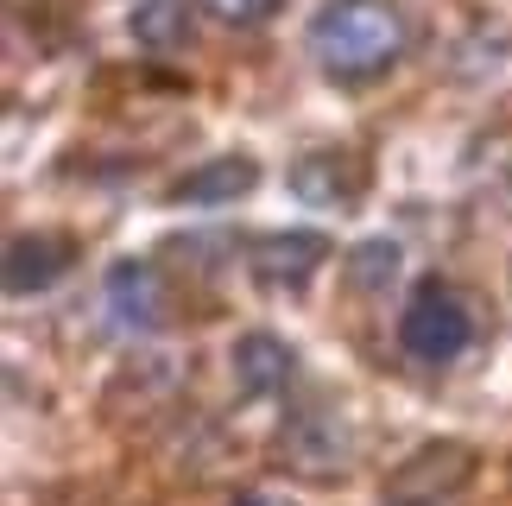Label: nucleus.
Segmentation results:
<instances>
[{"mask_svg": "<svg viewBox=\"0 0 512 506\" xmlns=\"http://www.w3.org/2000/svg\"><path fill=\"white\" fill-rule=\"evenodd\" d=\"M411 26L392 0H323L304 26V51L336 83H373L405 57Z\"/></svg>", "mask_w": 512, "mask_h": 506, "instance_id": "1", "label": "nucleus"}, {"mask_svg": "<svg viewBox=\"0 0 512 506\" xmlns=\"http://www.w3.org/2000/svg\"><path fill=\"white\" fill-rule=\"evenodd\" d=\"M481 475V450L462 437H430L380 481V506H449Z\"/></svg>", "mask_w": 512, "mask_h": 506, "instance_id": "2", "label": "nucleus"}, {"mask_svg": "<svg viewBox=\"0 0 512 506\" xmlns=\"http://www.w3.org/2000/svg\"><path fill=\"white\" fill-rule=\"evenodd\" d=\"M475 342V317H468V298L443 279H424L411 291V304L399 310V348L424 367H449L468 355Z\"/></svg>", "mask_w": 512, "mask_h": 506, "instance_id": "3", "label": "nucleus"}, {"mask_svg": "<svg viewBox=\"0 0 512 506\" xmlns=\"http://www.w3.org/2000/svg\"><path fill=\"white\" fill-rule=\"evenodd\" d=\"M329 253L336 247H329V235H317V228H279V235H260L247 247V266L266 291H304L323 272Z\"/></svg>", "mask_w": 512, "mask_h": 506, "instance_id": "4", "label": "nucleus"}, {"mask_svg": "<svg viewBox=\"0 0 512 506\" xmlns=\"http://www.w3.org/2000/svg\"><path fill=\"white\" fill-rule=\"evenodd\" d=\"M102 298H108L114 329H127V336H152V329H165V317H171L165 279H159L152 260H114L108 279H102Z\"/></svg>", "mask_w": 512, "mask_h": 506, "instance_id": "5", "label": "nucleus"}, {"mask_svg": "<svg viewBox=\"0 0 512 506\" xmlns=\"http://www.w3.org/2000/svg\"><path fill=\"white\" fill-rule=\"evenodd\" d=\"M291 190L310 203V209H354L367 190V165L342 146H323V152H304L291 165Z\"/></svg>", "mask_w": 512, "mask_h": 506, "instance_id": "6", "label": "nucleus"}, {"mask_svg": "<svg viewBox=\"0 0 512 506\" xmlns=\"http://www.w3.org/2000/svg\"><path fill=\"white\" fill-rule=\"evenodd\" d=\"M285 462L298 475H317V481H336L348 469V437H342V424L323 412H298L291 418V431H285Z\"/></svg>", "mask_w": 512, "mask_h": 506, "instance_id": "7", "label": "nucleus"}, {"mask_svg": "<svg viewBox=\"0 0 512 506\" xmlns=\"http://www.w3.org/2000/svg\"><path fill=\"white\" fill-rule=\"evenodd\" d=\"M253 184H260V165H253L247 152H222V159L184 171V178L171 184V203H184V209H222L234 197H247Z\"/></svg>", "mask_w": 512, "mask_h": 506, "instance_id": "8", "label": "nucleus"}, {"mask_svg": "<svg viewBox=\"0 0 512 506\" xmlns=\"http://www.w3.org/2000/svg\"><path fill=\"white\" fill-rule=\"evenodd\" d=\"M76 241L64 235H13L7 241V291L13 298H32V291H51L70 272Z\"/></svg>", "mask_w": 512, "mask_h": 506, "instance_id": "9", "label": "nucleus"}, {"mask_svg": "<svg viewBox=\"0 0 512 506\" xmlns=\"http://www.w3.org/2000/svg\"><path fill=\"white\" fill-rule=\"evenodd\" d=\"M228 361H234V393H241V399H272L291 380V348L279 336H266V329L241 336L228 348Z\"/></svg>", "mask_w": 512, "mask_h": 506, "instance_id": "10", "label": "nucleus"}, {"mask_svg": "<svg viewBox=\"0 0 512 506\" xmlns=\"http://www.w3.org/2000/svg\"><path fill=\"white\" fill-rule=\"evenodd\" d=\"M196 0H140V7L127 13V32H133V45H146V51H184L190 45V32H196Z\"/></svg>", "mask_w": 512, "mask_h": 506, "instance_id": "11", "label": "nucleus"}, {"mask_svg": "<svg viewBox=\"0 0 512 506\" xmlns=\"http://www.w3.org/2000/svg\"><path fill=\"white\" fill-rule=\"evenodd\" d=\"M348 285H361V291H380V285H392V279H399V247H392V241H361V247H354L348 253Z\"/></svg>", "mask_w": 512, "mask_h": 506, "instance_id": "12", "label": "nucleus"}, {"mask_svg": "<svg viewBox=\"0 0 512 506\" xmlns=\"http://www.w3.org/2000/svg\"><path fill=\"white\" fill-rule=\"evenodd\" d=\"M215 26H234V32H253V26H266L272 13L285 7V0H196Z\"/></svg>", "mask_w": 512, "mask_h": 506, "instance_id": "13", "label": "nucleus"}, {"mask_svg": "<svg viewBox=\"0 0 512 506\" xmlns=\"http://www.w3.org/2000/svg\"><path fill=\"white\" fill-rule=\"evenodd\" d=\"M228 506H298V500H291V494H279V488H241V494H234Z\"/></svg>", "mask_w": 512, "mask_h": 506, "instance_id": "14", "label": "nucleus"}]
</instances>
